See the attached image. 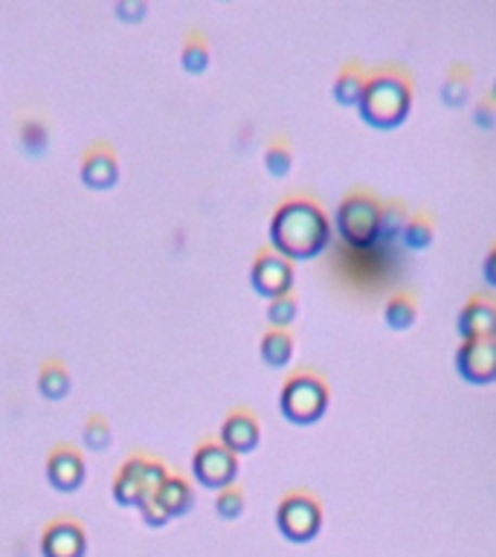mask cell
Segmentation results:
<instances>
[{
	"label": "cell",
	"mask_w": 496,
	"mask_h": 557,
	"mask_svg": "<svg viewBox=\"0 0 496 557\" xmlns=\"http://www.w3.org/2000/svg\"><path fill=\"white\" fill-rule=\"evenodd\" d=\"M328 241H331L328 215L305 198L284 201L270 218V248L288 262L317 258L328 248Z\"/></svg>",
	"instance_id": "1"
},
{
	"label": "cell",
	"mask_w": 496,
	"mask_h": 557,
	"mask_svg": "<svg viewBox=\"0 0 496 557\" xmlns=\"http://www.w3.org/2000/svg\"><path fill=\"white\" fill-rule=\"evenodd\" d=\"M360 119L378 131H395L409 119L412 111V88L409 81L398 76H374L366 81L364 97H360Z\"/></svg>",
	"instance_id": "2"
},
{
	"label": "cell",
	"mask_w": 496,
	"mask_h": 557,
	"mask_svg": "<svg viewBox=\"0 0 496 557\" xmlns=\"http://www.w3.org/2000/svg\"><path fill=\"white\" fill-rule=\"evenodd\" d=\"M381 210L383 206L366 192L343 198V204L338 206V215H334L338 236L348 248L369 250L381 241Z\"/></svg>",
	"instance_id": "3"
},
{
	"label": "cell",
	"mask_w": 496,
	"mask_h": 557,
	"mask_svg": "<svg viewBox=\"0 0 496 557\" xmlns=\"http://www.w3.org/2000/svg\"><path fill=\"white\" fill-rule=\"evenodd\" d=\"M279 407H282L284 418L293 421V425H314V421L326 416L328 387L310 371H296L282 383Z\"/></svg>",
	"instance_id": "4"
},
{
	"label": "cell",
	"mask_w": 496,
	"mask_h": 557,
	"mask_svg": "<svg viewBox=\"0 0 496 557\" xmlns=\"http://www.w3.org/2000/svg\"><path fill=\"white\" fill-rule=\"evenodd\" d=\"M166 477H169L166 461L151 453H131L114 473V496L123 505H137L142 494H154Z\"/></svg>",
	"instance_id": "5"
},
{
	"label": "cell",
	"mask_w": 496,
	"mask_h": 557,
	"mask_svg": "<svg viewBox=\"0 0 496 557\" xmlns=\"http://www.w3.org/2000/svg\"><path fill=\"white\" fill-rule=\"evenodd\" d=\"M276 526L284 537L293 543H308L319 534L322 526V508L314 496L308 494H288L276 508Z\"/></svg>",
	"instance_id": "6"
},
{
	"label": "cell",
	"mask_w": 496,
	"mask_h": 557,
	"mask_svg": "<svg viewBox=\"0 0 496 557\" xmlns=\"http://www.w3.org/2000/svg\"><path fill=\"white\" fill-rule=\"evenodd\" d=\"M192 470L204 485L224 488L236 482L239 473V456L221 442V439H206L192 453Z\"/></svg>",
	"instance_id": "7"
},
{
	"label": "cell",
	"mask_w": 496,
	"mask_h": 557,
	"mask_svg": "<svg viewBox=\"0 0 496 557\" xmlns=\"http://www.w3.org/2000/svg\"><path fill=\"white\" fill-rule=\"evenodd\" d=\"M456 371L461 381L487 387L496 381V340H461L456 349Z\"/></svg>",
	"instance_id": "8"
},
{
	"label": "cell",
	"mask_w": 496,
	"mask_h": 557,
	"mask_svg": "<svg viewBox=\"0 0 496 557\" xmlns=\"http://www.w3.org/2000/svg\"><path fill=\"white\" fill-rule=\"evenodd\" d=\"M250 282L262 296L274 300V296H282V293H291L293 288V265L284 256H279L276 250H262L256 258H253V267H250Z\"/></svg>",
	"instance_id": "9"
},
{
	"label": "cell",
	"mask_w": 496,
	"mask_h": 557,
	"mask_svg": "<svg viewBox=\"0 0 496 557\" xmlns=\"http://www.w3.org/2000/svg\"><path fill=\"white\" fill-rule=\"evenodd\" d=\"M81 180L93 189H107V186L116 183L119 177V160H116V151L111 149L107 140L90 142L85 154H81Z\"/></svg>",
	"instance_id": "10"
},
{
	"label": "cell",
	"mask_w": 496,
	"mask_h": 557,
	"mask_svg": "<svg viewBox=\"0 0 496 557\" xmlns=\"http://www.w3.org/2000/svg\"><path fill=\"white\" fill-rule=\"evenodd\" d=\"M47 477L55 488L73 491L85 479V456L71 442H59L47 453Z\"/></svg>",
	"instance_id": "11"
},
{
	"label": "cell",
	"mask_w": 496,
	"mask_h": 557,
	"mask_svg": "<svg viewBox=\"0 0 496 557\" xmlns=\"http://www.w3.org/2000/svg\"><path fill=\"white\" fill-rule=\"evenodd\" d=\"M456 331L461 340H496V302L470 300L456 317Z\"/></svg>",
	"instance_id": "12"
},
{
	"label": "cell",
	"mask_w": 496,
	"mask_h": 557,
	"mask_svg": "<svg viewBox=\"0 0 496 557\" xmlns=\"http://www.w3.org/2000/svg\"><path fill=\"white\" fill-rule=\"evenodd\" d=\"M85 529H81L76 520H53L44 529V537H41V548H44V557H81L85 555Z\"/></svg>",
	"instance_id": "13"
},
{
	"label": "cell",
	"mask_w": 496,
	"mask_h": 557,
	"mask_svg": "<svg viewBox=\"0 0 496 557\" xmlns=\"http://www.w3.org/2000/svg\"><path fill=\"white\" fill-rule=\"evenodd\" d=\"M262 439V427H258V418L250 413V409H232L227 413L221 425V442L230 447L236 456L239 453H250Z\"/></svg>",
	"instance_id": "14"
},
{
	"label": "cell",
	"mask_w": 496,
	"mask_h": 557,
	"mask_svg": "<svg viewBox=\"0 0 496 557\" xmlns=\"http://www.w3.org/2000/svg\"><path fill=\"white\" fill-rule=\"evenodd\" d=\"M157 499L169 511V517L171 514H183L192 505V499H195V488H192L187 477L169 473V477L163 479V485L157 488Z\"/></svg>",
	"instance_id": "15"
},
{
	"label": "cell",
	"mask_w": 496,
	"mask_h": 557,
	"mask_svg": "<svg viewBox=\"0 0 496 557\" xmlns=\"http://www.w3.org/2000/svg\"><path fill=\"white\" fill-rule=\"evenodd\" d=\"M38 390L44 392L47 398H62L71 390V369L62 357H47L38 369Z\"/></svg>",
	"instance_id": "16"
},
{
	"label": "cell",
	"mask_w": 496,
	"mask_h": 557,
	"mask_svg": "<svg viewBox=\"0 0 496 557\" xmlns=\"http://www.w3.org/2000/svg\"><path fill=\"white\" fill-rule=\"evenodd\" d=\"M262 360L267 366H276V369H282L288 366L293 357V337L288 334V328H267L265 334H262Z\"/></svg>",
	"instance_id": "17"
},
{
	"label": "cell",
	"mask_w": 496,
	"mask_h": 557,
	"mask_svg": "<svg viewBox=\"0 0 496 557\" xmlns=\"http://www.w3.org/2000/svg\"><path fill=\"white\" fill-rule=\"evenodd\" d=\"M180 62L189 73H201L209 64V41L198 27H192L183 38V50H180Z\"/></svg>",
	"instance_id": "18"
},
{
	"label": "cell",
	"mask_w": 496,
	"mask_h": 557,
	"mask_svg": "<svg viewBox=\"0 0 496 557\" xmlns=\"http://www.w3.org/2000/svg\"><path fill=\"white\" fill-rule=\"evenodd\" d=\"M383 319H386V326H390L392 331H409L418 319L416 302L409 300V296H392V300L386 302V308H383Z\"/></svg>",
	"instance_id": "19"
},
{
	"label": "cell",
	"mask_w": 496,
	"mask_h": 557,
	"mask_svg": "<svg viewBox=\"0 0 496 557\" xmlns=\"http://www.w3.org/2000/svg\"><path fill=\"white\" fill-rule=\"evenodd\" d=\"M470 99V73L465 67H453L444 76L442 85V102L447 107H461Z\"/></svg>",
	"instance_id": "20"
},
{
	"label": "cell",
	"mask_w": 496,
	"mask_h": 557,
	"mask_svg": "<svg viewBox=\"0 0 496 557\" xmlns=\"http://www.w3.org/2000/svg\"><path fill=\"white\" fill-rule=\"evenodd\" d=\"M366 79L357 71H343L334 79V102L343 107H357L360 97H364Z\"/></svg>",
	"instance_id": "21"
},
{
	"label": "cell",
	"mask_w": 496,
	"mask_h": 557,
	"mask_svg": "<svg viewBox=\"0 0 496 557\" xmlns=\"http://www.w3.org/2000/svg\"><path fill=\"white\" fill-rule=\"evenodd\" d=\"M433 224L427 221V218H409L407 227L400 230V244L407 250H427L433 244Z\"/></svg>",
	"instance_id": "22"
},
{
	"label": "cell",
	"mask_w": 496,
	"mask_h": 557,
	"mask_svg": "<svg viewBox=\"0 0 496 557\" xmlns=\"http://www.w3.org/2000/svg\"><path fill=\"white\" fill-rule=\"evenodd\" d=\"M81 435H85V444H88V447L102 451V447H107V442H111L114 430H111V421H107L102 413H90L85 427H81Z\"/></svg>",
	"instance_id": "23"
},
{
	"label": "cell",
	"mask_w": 496,
	"mask_h": 557,
	"mask_svg": "<svg viewBox=\"0 0 496 557\" xmlns=\"http://www.w3.org/2000/svg\"><path fill=\"white\" fill-rule=\"evenodd\" d=\"M296 300H293V293H282V296H274V300H267V319H270V326L274 328H284L291 326L293 319H296Z\"/></svg>",
	"instance_id": "24"
},
{
	"label": "cell",
	"mask_w": 496,
	"mask_h": 557,
	"mask_svg": "<svg viewBox=\"0 0 496 557\" xmlns=\"http://www.w3.org/2000/svg\"><path fill=\"white\" fill-rule=\"evenodd\" d=\"M265 166H267V172H270V175H274V177H284V175H288V172H291L293 151L288 149V142L276 140V142H270V145H267Z\"/></svg>",
	"instance_id": "25"
},
{
	"label": "cell",
	"mask_w": 496,
	"mask_h": 557,
	"mask_svg": "<svg viewBox=\"0 0 496 557\" xmlns=\"http://www.w3.org/2000/svg\"><path fill=\"white\" fill-rule=\"evenodd\" d=\"M215 508L221 517H239L244 511V491H241L236 482L218 488V496H215Z\"/></svg>",
	"instance_id": "26"
},
{
	"label": "cell",
	"mask_w": 496,
	"mask_h": 557,
	"mask_svg": "<svg viewBox=\"0 0 496 557\" xmlns=\"http://www.w3.org/2000/svg\"><path fill=\"white\" fill-rule=\"evenodd\" d=\"M407 227V213L400 206H386L381 210V239H400V230Z\"/></svg>",
	"instance_id": "27"
},
{
	"label": "cell",
	"mask_w": 496,
	"mask_h": 557,
	"mask_svg": "<svg viewBox=\"0 0 496 557\" xmlns=\"http://www.w3.org/2000/svg\"><path fill=\"white\" fill-rule=\"evenodd\" d=\"M137 505H140L142 520L149 522V526H163V522L169 520V511H166L163 503L157 499V491H154V494H142Z\"/></svg>",
	"instance_id": "28"
},
{
	"label": "cell",
	"mask_w": 496,
	"mask_h": 557,
	"mask_svg": "<svg viewBox=\"0 0 496 557\" xmlns=\"http://www.w3.org/2000/svg\"><path fill=\"white\" fill-rule=\"evenodd\" d=\"M21 142H24V149H29V151L47 149L44 123H38V119H27V123H21Z\"/></svg>",
	"instance_id": "29"
},
{
	"label": "cell",
	"mask_w": 496,
	"mask_h": 557,
	"mask_svg": "<svg viewBox=\"0 0 496 557\" xmlns=\"http://www.w3.org/2000/svg\"><path fill=\"white\" fill-rule=\"evenodd\" d=\"M473 125L476 128H494L496 125V102L494 99H485V102H479L476 111H473Z\"/></svg>",
	"instance_id": "30"
},
{
	"label": "cell",
	"mask_w": 496,
	"mask_h": 557,
	"mask_svg": "<svg viewBox=\"0 0 496 557\" xmlns=\"http://www.w3.org/2000/svg\"><path fill=\"white\" fill-rule=\"evenodd\" d=\"M142 12H145V3H142V0H119V3H116V15H119V18L133 21L140 18Z\"/></svg>",
	"instance_id": "31"
},
{
	"label": "cell",
	"mask_w": 496,
	"mask_h": 557,
	"mask_svg": "<svg viewBox=\"0 0 496 557\" xmlns=\"http://www.w3.org/2000/svg\"><path fill=\"white\" fill-rule=\"evenodd\" d=\"M482 276H485V282L491 284V288H496V244L487 250L485 262H482Z\"/></svg>",
	"instance_id": "32"
},
{
	"label": "cell",
	"mask_w": 496,
	"mask_h": 557,
	"mask_svg": "<svg viewBox=\"0 0 496 557\" xmlns=\"http://www.w3.org/2000/svg\"><path fill=\"white\" fill-rule=\"evenodd\" d=\"M491 99H494V102H496V79H494V90H491Z\"/></svg>",
	"instance_id": "33"
}]
</instances>
